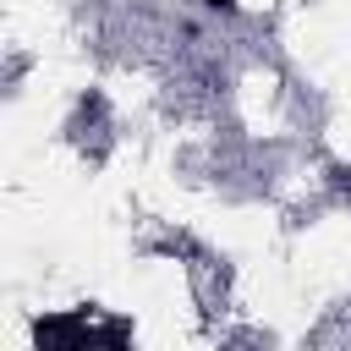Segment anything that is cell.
I'll use <instances>...</instances> for the list:
<instances>
[{
    "mask_svg": "<svg viewBox=\"0 0 351 351\" xmlns=\"http://www.w3.org/2000/svg\"><path fill=\"white\" fill-rule=\"evenodd\" d=\"M203 5H208V11H219V16H236V11H241V0H203Z\"/></svg>",
    "mask_w": 351,
    "mask_h": 351,
    "instance_id": "2",
    "label": "cell"
},
{
    "mask_svg": "<svg viewBox=\"0 0 351 351\" xmlns=\"http://www.w3.org/2000/svg\"><path fill=\"white\" fill-rule=\"evenodd\" d=\"M329 176H335V186H340V192H351V170H346V165H335Z\"/></svg>",
    "mask_w": 351,
    "mask_h": 351,
    "instance_id": "3",
    "label": "cell"
},
{
    "mask_svg": "<svg viewBox=\"0 0 351 351\" xmlns=\"http://www.w3.org/2000/svg\"><path fill=\"white\" fill-rule=\"evenodd\" d=\"M44 335H49V340H77L82 329H77V318H38V340H44Z\"/></svg>",
    "mask_w": 351,
    "mask_h": 351,
    "instance_id": "1",
    "label": "cell"
}]
</instances>
